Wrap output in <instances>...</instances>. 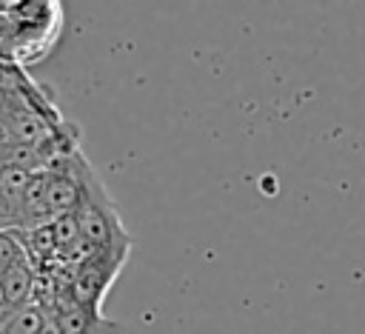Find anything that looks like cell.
Here are the masks:
<instances>
[{"mask_svg": "<svg viewBox=\"0 0 365 334\" xmlns=\"http://www.w3.org/2000/svg\"><path fill=\"white\" fill-rule=\"evenodd\" d=\"M128 251H108V254H91L83 265H77L71 271L68 280V294L77 305L91 308V311H103V300L108 294V288L114 285L120 268L125 265Z\"/></svg>", "mask_w": 365, "mask_h": 334, "instance_id": "6da1fadb", "label": "cell"}, {"mask_svg": "<svg viewBox=\"0 0 365 334\" xmlns=\"http://www.w3.org/2000/svg\"><path fill=\"white\" fill-rule=\"evenodd\" d=\"M34 288H37V271L29 263V257H23L0 277V308H3V314L34 303Z\"/></svg>", "mask_w": 365, "mask_h": 334, "instance_id": "7a4b0ae2", "label": "cell"}, {"mask_svg": "<svg viewBox=\"0 0 365 334\" xmlns=\"http://www.w3.org/2000/svg\"><path fill=\"white\" fill-rule=\"evenodd\" d=\"M46 328H48V320L37 303H29L17 311H9L0 320V334H43Z\"/></svg>", "mask_w": 365, "mask_h": 334, "instance_id": "3957f363", "label": "cell"}, {"mask_svg": "<svg viewBox=\"0 0 365 334\" xmlns=\"http://www.w3.org/2000/svg\"><path fill=\"white\" fill-rule=\"evenodd\" d=\"M26 257V246H23V231L20 228H6L0 231V277Z\"/></svg>", "mask_w": 365, "mask_h": 334, "instance_id": "277c9868", "label": "cell"}, {"mask_svg": "<svg viewBox=\"0 0 365 334\" xmlns=\"http://www.w3.org/2000/svg\"><path fill=\"white\" fill-rule=\"evenodd\" d=\"M6 228H14V217H11L9 206H6V200L0 197V231H6Z\"/></svg>", "mask_w": 365, "mask_h": 334, "instance_id": "5b68a950", "label": "cell"}, {"mask_svg": "<svg viewBox=\"0 0 365 334\" xmlns=\"http://www.w3.org/2000/svg\"><path fill=\"white\" fill-rule=\"evenodd\" d=\"M6 108H9V94H6L3 88H0V117L6 114Z\"/></svg>", "mask_w": 365, "mask_h": 334, "instance_id": "8992f818", "label": "cell"}, {"mask_svg": "<svg viewBox=\"0 0 365 334\" xmlns=\"http://www.w3.org/2000/svg\"><path fill=\"white\" fill-rule=\"evenodd\" d=\"M0 143H6V134H3V126H0Z\"/></svg>", "mask_w": 365, "mask_h": 334, "instance_id": "52a82bcc", "label": "cell"}, {"mask_svg": "<svg viewBox=\"0 0 365 334\" xmlns=\"http://www.w3.org/2000/svg\"><path fill=\"white\" fill-rule=\"evenodd\" d=\"M0 320H3V308H0Z\"/></svg>", "mask_w": 365, "mask_h": 334, "instance_id": "ba28073f", "label": "cell"}]
</instances>
